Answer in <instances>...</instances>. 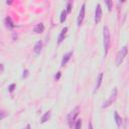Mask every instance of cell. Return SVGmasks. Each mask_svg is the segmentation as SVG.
Returning <instances> with one entry per match:
<instances>
[{
    "mask_svg": "<svg viewBox=\"0 0 129 129\" xmlns=\"http://www.w3.org/2000/svg\"><path fill=\"white\" fill-rule=\"evenodd\" d=\"M33 31H34L35 33H42V32L44 31V25H43L42 23L36 24V25L34 26V28H33Z\"/></svg>",
    "mask_w": 129,
    "mask_h": 129,
    "instance_id": "12",
    "label": "cell"
},
{
    "mask_svg": "<svg viewBox=\"0 0 129 129\" xmlns=\"http://www.w3.org/2000/svg\"><path fill=\"white\" fill-rule=\"evenodd\" d=\"M30 128H31V127H30V125H29V124H27V125H26V128H25V129H30Z\"/></svg>",
    "mask_w": 129,
    "mask_h": 129,
    "instance_id": "25",
    "label": "cell"
},
{
    "mask_svg": "<svg viewBox=\"0 0 129 129\" xmlns=\"http://www.w3.org/2000/svg\"><path fill=\"white\" fill-rule=\"evenodd\" d=\"M88 129H94V128H93V124H92V122H89V125H88Z\"/></svg>",
    "mask_w": 129,
    "mask_h": 129,
    "instance_id": "23",
    "label": "cell"
},
{
    "mask_svg": "<svg viewBox=\"0 0 129 129\" xmlns=\"http://www.w3.org/2000/svg\"><path fill=\"white\" fill-rule=\"evenodd\" d=\"M101 18H102V7L100 4H97L95 10V22L99 23L101 21Z\"/></svg>",
    "mask_w": 129,
    "mask_h": 129,
    "instance_id": "6",
    "label": "cell"
},
{
    "mask_svg": "<svg viewBox=\"0 0 129 129\" xmlns=\"http://www.w3.org/2000/svg\"><path fill=\"white\" fill-rule=\"evenodd\" d=\"M73 53H74V51L71 50V51H69L68 53H66V54L63 55V57H62V59H61V67H64V66L68 63V61L71 59Z\"/></svg>",
    "mask_w": 129,
    "mask_h": 129,
    "instance_id": "7",
    "label": "cell"
},
{
    "mask_svg": "<svg viewBox=\"0 0 129 129\" xmlns=\"http://www.w3.org/2000/svg\"><path fill=\"white\" fill-rule=\"evenodd\" d=\"M114 118H115V122H116V125L118 126V127H121L122 126V118L119 116V114H118V112L117 111H115L114 112Z\"/></svg>",
    "mask_w": 129,
    "mask_h": 129,
    "instance_id": "13",
    "label": "cell"
},
{
    "mask_svg": "<svg viewBox=\"0 0 129 129\" xmlns=\"http://www.w3.org/2000/svg\"><path fill=\"white\" fill-rule=\"evenodd\" d=\"M67 32H68V27H63V28L61 29V31H60L58 37H57V43H58V44L61 43L62 40H64V37H66V35H67Z\"/></svg>",
    "mask_w": 129,
    "mask_h": 129,
    "instance_id": "8",
    "label": "cell"
},
{
    "mask_svg": "<svg viewBox=\"0 0 129 129\" xmlns=\"http://www.w3.org/2000/svg\"><path fill=\"white\" fill-rule=\"evenodd\" d=\"M4 23H5V26H6L7 28H9V29H12V28L15 27V24L13 23L11 17H9V16H7V17L4 19Z\"/></svg>",
    "mask_w": 129,
    "mask_h": 129,
    "instance_id": "9",
    "label": "cell"
},
{
    "mask_svg": "<svg viewBox=\"0 0 129 129\" xmlns=\"http://www.w3.org/2000/svg\"><path fill=\"white\" fill-rule=\"evenodd\" d=\"M75 122H76L75 123V129H81V127H82V120L81 119H77Z\"/></svg>",
    "mask_w": 129,
    "mask_h": 129,
    "instance_id": "16",
    "label": "cell"
},
{
    "mask_svg": "<svg viewBox=\"0 0 129 129\" xmlns=\"http://www.w3.org/2000/svg\"><path fill=\"white\" fill-rule=\"evenodd\" d=\"M116 97H117V88H114L113 91H112V93H111V95H110V97H109V99L103 103L102 108H107V107H109V106L116 100Z\"/></svg>",
    "mask_w": 129,
    "mask_h": 129,
    "instance_id": "4",
    "label": "cell"
},
{
    "mask_svg": "<svg viewBox=\"0 0 129 129\" xmlns=\"http://www.w3.org/2000/svg\"><path fill=\"white\" fill-rule=\"evenodd\" d=\"M79 112H80V108L79 107H76L74 110H72L70 112V114L68 115V124L70 126V128H73V125L76 121V118L77 116L79 115Z\"/></svg>",
    "mask_w": 129,
    "mask_h": 129,
    "instance_id": "2",
    "label": "cell"
},
{
    "mask_svg": "<svg viewBox=\"0 0 129 129\" xmlns=\"http://www.w3.org/2000/svg\"><path fill=\"white\" fill-rule=\"evenodd\" d=\"M72 4H73L72 1H69V2H68V4H67V9H66L67 13H69V12L72 11Z\"/></svg>",
    "mask_w": 129,
    "mask_h": 129,
    "instance_id": "18",
    "label": "cell"
},
{
    "mask_svg": "<svg viewBox=\"0 0 129 129\" xmlns=\"http://www.w3.org/2000/svg\"><path fill=\"white\" fill-rule=\"evenodd\" d=\"M3 71H4V67H3L2 63H0V73H2Z\"/></svg>",
    "mask_w": 129,
    "mask_h": 129,
    "instance_id": "24",
    "label": "cell"
},
{
    "mask_svg": "<svg viewBox=\"0 0 129 129\" xmlns=\"http://www.w3.org/2000/svg\"><path fill=\"white\" fill-rule=\"evenodd\" d=\"M103 73H100L99 74V76H98V78H97V83H96V86H95V90H94V93H96L98 90H99V88L101 87V84H102V81H103Z\"/></svg>",
    "mask_w": 129,
    "mask_h": 129,
    "instance_id": "10",
    "label": "cell"
},
{
    "mask_svg": "<svg viewBox=\"0 0 129 129\" xmlns=\"http://www.w3.org/2000/svg\"><path fill=\"white\" fill-rule=\"evenodd\" d=\"M50 118V112L49 111H47V112H45L44 113V115L41 117V119H40V123L41 124H43V123H45L46 121H48V119Z\"/></svg>",
    "mask_w": 129,
    "mask_h": 129,
    "instance_id": "14",
    "label": "cell"
},
{
    "mask_svg": "<svg viewBox=\"0 0 129 129\" xmlns=\"http://www.w3.org/2000/svg\"><path fill=\"white\" fill-rule=\"evenodd\" d=\"M67 11L66 10H62L61 11V13H60V18H59V21L62 23V22H64V20L67 19Z\"/></svg>",
    "mask_w": 129,
    "mask_h": 129,
    "instance_id": "15",
    "label": "cell"
},
{
    "mask_svg": "<svg viewBox=\"0 0 129 129\" xmlns=\"http://www.w3.org/2000/svg\"><path fill=\"white\" fill-rule=\"evenodd\" d=\"M127 54V45H124L121 50H119V52L117 53V56H116V66H120L124 59V57L126 56Z\"/></svg>",
    "mask_w": 129,
    "mask_h": 129,
    "instance_id": "3",
    "label": "cell"
},
{
    "mask_svg": "<svg viewBox=\"0 0 129 129\" xmlns=\"http://www.w3.org/2000/svg\"><path fill=\"white\" fill-rule=\"evenodd\" d=\"M60 76H61V73L60 72H57V74L54 76V80L55 81H57V80H59V78H60Z\"/></svg>",
    "mask_w": 129,
    "mask_h": 129,
    "instance_id": "21",
    "label": "cell"
},
{
    "mask_svg": "<svg viewBox=\"0 0 129 129\" xmlns=\"http://www.w3.org/2000/svg\"><path fill=\"white\" fill-rule=\"evenodd\" d=\"M28 76V70H24L23 71V74H22V77L23 78H26Z\"/></svg>",
    "mask_w": 129,
    "mask_h": 129,
    "instance_id": "22",
    "label": "cell"
},
{
    "mask_svg": "<svg viewBox=\"0 0 129 129\" xmlns=\"http://www.w3.org/2000/svg\"><path fill=\"white\" fill-rule=\"evenodd\" d=\"M7 115H8V114H7V112H6V111H4V110H1V111H0V120L4 119V118H5Z\"/></svg>",
    "mask_w": 129,
    "mask_h": 129,
    "instance_id": "19",
    "label": "cell"
},
{
    "mask_svg": "<svg viewBox=\"0 0 129 129\" xmlns=\"http://www.w3.org/2000/svg\"><path fill=\"white\" fill-rule=\"evenodd\" d=\"M11 3H12L11 1H7V2H6V4H11Z\"/></svg>",
    "mask_w": 129,
    "mask_h": 129,
    "instance_id": "26",
    "label": "cell"
},
{
    "mask_svg": "<svg viewBox=\"0 0 129 129\" xmlns=\"http://www.w3.org/2000/svg\"><path fill=\"white\" fill-rule=\"evenodd\" d=\"M103 37H104V49H105V56L108 53L109 47H110V43H111V36H110V30L108 28V26H104L103 28Z\"/></svg>",
    "mask_w": 129,
    "mask_h": 129,
    "instance_id": "1",
    "label": "cell"
},
{
    "mask_svg": "<svg viewBox=\"0 0 129 129\" xmlns=\"http://www.w3.org/2000/svg\"><path fill=\"white\" fill-rule=\"evenodd\" d=\"M105 3H106L107 6H108V10L111 11V10H112V7H113V2H112L111 0H107V1H105Z\"/></svg>",
    "mask_w": 129,
    "mask_h": 129,
    "instance_id": "17",
    "label": "cell"
},
{
    "mask_svg": "<svg viewBox=\"0 0 129 129\" xmlns=\"http://www.w3.org/2000/svg\"><path fill=\"white\" fill-rule=\"evenodd\" d=\"M41 48H42V42L41 40H38L35 44H34V47H33V51L35 54H39L40 51H41Z\"/></svg>",
    "mask_w": 129,
    "mask_h": 129,
    "instance_id": "11",
    "label": "cell"
},
{
    "mask_svg": "<svg viewBox=\"0 0 129 129\" xmlns=\"http://www.w3.org/2000/svg\"><path fill=\"white\" fill-rule=\"evenodd\" d=\"M15 88H16V85H15V84H11V85L9 86V88H8V89H9V92L12 93V92L15 90Z\"/></svg>",
    "mask_w": 129,
    "mask_h": 129,
    "instance_id": "20",
    "label": "cell"
},
{
    "mask_svg": "<svg viewBox=\"0 0 129 129\" xmlns=\"http://www.w3.org/2000/svg\"><path fill=\"white\" fill-rule=\"evenodd\" d=\"M85 8H86V4L83 3L82 7H81V10H80V13H79V16H78V19H77V24L78 26H81L82 23H83V20L85 18Z\"/></svg>",
    "mask_w": 129,
    "mask_h": 129,
    "instance_id": "5",
    "label": "cell"
}]
</instances>
